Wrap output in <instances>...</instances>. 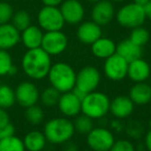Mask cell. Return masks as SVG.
<instances>
[{
  "mask_svg": "<svg viewBox=\"0 0 151 151\" xmlns=\"http://www.w3.org/2000/svg\"><path fill=\"white\" fill-rule=\"evenodd\" d=\"M51 66V56L42 48L27 50L22 58V69L32 80H42L48 77Z\"/></svg>",
  "mask_w": 151,
  "mask_h": 151,
  "instance_id": "1",
  "label": "cell"
},
{
  "mask_svg": "<svg viewBox=\"0 0 151 151\" xmlns=\"http://www.w3.org/2000/svg\"><path fill=\"white\" fill-rule=\"evenodd\" d=\"M44 134L51 144L61 145L71 140L75 134L73 122L66 117H56L49 120L44 127Z\"/></svg>",
  "mask_w": 151,
  "mask_h": 151,
  "instance_id": "2",
  "label": "cell"
},
{
  "mask_svg": "<svg viewBox=\"0 0 151 151\" xmlns=\"http://www.w3.org/2000/svg\"><path fill=\"white\" fill-rule=\"evenodd\" d=\"M76 70L66 62H57L52 64L48 73L51 86L56 88L60 93L73 91L76 86Z\"/></svg>",
  "mask_w": 151,
  "mask_h": 151,
  "instance_id": "3",
  "label": "cell"
},
{
  "mask_svg": "<svg viewBox=\"0 0 151 151\" xmlns=\"http://www.w3.org/2000/svg\"><path fill=\"white\" fill-rule=\"evenodd\" d=\"M111 99L106 93L99 91L90 92L82 99L81 113L94 119H103L110 112Z\"/></svg>",
  "mask_w": 151,
  "mask_h": 151,
  "instance_id": "4",
  "label": "cell"
},
{
  "mask_svg": "<svg viewBox=\"0 0 151 151\" xmlns=\"http://www.w3.org/2000/svg\"><path fill=\"white\" fill-rule=\"evenodd\" d=\"M101 73L95 66L87 65L82 67L77 73L76 86L73 89V92L79 99H83L88 93L96 90L101 83Z\"/></svg>",
  "mask_w": 151,
  "mask_h": 151,
  "instance_id": "5",
  "label": "cell"
},
{
  "mask_svg": "<svg viewBox=\"0 0 151 151\" xmlns=\"http://www.w3.org/2000/svg\"><path fill=\"white\" fill-rule=\"evenodd\" d=\"M115 18L120 26L128 29L143 26L147 19L144 6L134 2L127 3L120 7L116 13Z\"/></svg>",
  "mask_w": 151,
  "mask_h": 151,
  "instance_id": "6",
  "label": "cell"
},
{
  "mask_svg": "<svg viewBox=\"0 0 151 151\" xmlns=\"http://www.w3.org/2000/svg\"><path fill=\"white\" fill-rule=\"evenodd\" d=\"M37 23L38 26L46 32L62 30L65 25L60 9L57 6H46V5H44V7H42L38 12Z\"/></svg>",
  "mask_w": 151,
  "mask_h": 151,
  "instance_id": "7",
  "label": "cell"
},
{
  "mask_svg": "<svg viewBox=\"0 0 151 151\" xmlns=\"http://www.w3.org/2000/svg\"><path fill=\"white\" fill-rule=\"evenodd\" d=\"M86 136L87 144L92 151H109L116 141L113 132L104 126H94Z\"/></svg>",
  "mask_w": 151,
  "mask_h": 151,
  "instance_id": "8",
  "label": "cell"
},
{
  "mask_svg": "<svg viewBox=\"0 0 151 151\" xmlns=\"http://www.w3.org/2000/svg\"><path fill=\"white\" fill-rule=\"evenodd\" d=\"M68 46V38L61 30L48 31L44 33L40 48L46 51L51 57L58 56L66 50Z\"/></svg>",
  "mask_w": 151,
  "mask_h": 151,
  "instance_id": "9",
  "label": "cell"
},
{
  "mask_svg": "<svg viewBox=\"0 0 151 151\" xmlns=\"http://www.w3.org/2000/svg\"><path fill=\"white\" fill-rule=\"evenodd\" d=\"M128 62L120 55L115 53L111 57L107 58L104 63V73L113 82H120L127 77Z\"/></svg>",
  "mask_w": 151,
  "mask_h": 151,
  "instance_id": "10",
  "label": "cell"
},
{
  "mask_svg": "<svg viewBox=\"0 0 151 151\" xmlns=\"http://www.w3.org/2000/svg\"><path fill=\"white\" fill-rule=\"evenodd\" d=\"M16 101L24 108L36 105L40 101V90L34 83L30 81H24L20 83L15 90Z\"/></svg>",
  "mask_w": 151,
  "mask_h": 151,
  "instance_id": "11",
  "label": "cell"
},
{
  "mask_svg": "<svg viewBox=\"0 0 151 151\" xmlns=\"http://www.w3.org/2000/svg\"><path fill=\"white\" fill-rule=\"evenodd\" d=\"M59 9L65 23L77 25L83 22L85 17V9L79 0H64Z\"/></svg>",
  "mask_w": 151,
  "mask_h": 151,
  "instance_id": "12",
  "label": "cell"
},
{
  "mask_svg": "<svg viewBox=\"0 0 151 151\" xmlns=\"http://www.w3.org/2000/svg\"><path fill=\"white\" fill-rule=\"evenodd\" d=\"M115 9L110 0H101L94 3L91 9V20L99 26L110 24L115 18Z\"/></svg>",
  "mask_w": 151,
  "mask_h": 151,
  "instance_id": "13",
  "label": "cell"
},
{
  "mask_svg": "<svg viewBox=\"0 0 151 151\" xmlns=\"http://www.w3.org/2000/svg\"><path fill=\"white\" fill-rule=\"evenodd\" d=\"M81 103L82 99H79L73 91L61 93L58 101V109L64 117H76L81 113Z\"/></svg>",
  "mask_w": 151,
  "mask_h": 151,
  "instance_id": "14",
  "label": "cell"
},
{
  "mask_svg": "<svg viewBox=\"0 0 151 151\" xmlns=\"http://www.w3.org/2000/svg\"><path fill=\"white\" fill-rule=\"evenodd\" d=\"M101 26L93 21L82 22L77 30V37L82 44L92 45L99 37H101Z\"/></svg>",
  "mask_w": 151,
  "mask_h": 151,
  "instance_id": "15",
  "label": "cell"
},
{
  "mask_svg": "<svg viewBox=\"0 0 151 151\" xmlns=\"http://www.w3.org/2000/svg\"><path fill=\"white\" fill-rule=\"evenodd\" d=\"M134 110V104L132 101L129 96L118 95L114 97L110 104V112L117 119L128 118Z\"/></svg>",
  "mask_w": 151,
  "mask_h": 151,
  "instance_id": "16",
  "label": "cell"
},
{
  "mask_svg": "<svg viewBox=\"0 0 151 151\" xmlns=\"http://www.w3.org/2000/svg\"><path fill=\"white\" fill-rule=\"evenodd\" d=\"M151 75L150 64L142 57L128 63L127 77L134 83L146 82Z\"/></svg>",
  "mask_w": 151,
  "mask_h": 151,
  "instance_id": "17",
  "label": "cell"
},
{
  "mask_svg": "<svg viewBox=\"0 0 151 151\" xmlns=\"http://www.w3.org/2000/svg\"><path fill=\"white\" fill-rule=\"evenodd\" d=\"M21 42V32L12 23L0 25V50L9 51Z\"/></svg>",
  "mask_w": 151,
  "mask_h": 151,
  "instance_id": "18",
  "label": "cell"
},
{
  "mask_svg": "<svg viewBox=\"0 0 151 151\" xmlns=\"http://www.w3.org/2000/svg\"><path fill=\"white\" fill-rule=\"evenodd\" d=\"M44 32L40 26L30 25L21 32V42L27 50L40 48Z\"/></svg>",
  "mask_w": 151,
  "mask_h": 151,
  "instance_id": "19",
  "label": "cell"
},
{
  "mask_svg": "<svg viewBox=\"0 0 151 151\" xmlns=\"http://www.w3.org/2000/svg\"><path fill=\"white\" fill-rule=\"evenodd\" d=\"M129 99L134 106H146L151 103V86L146 82L134 83L129 90Z\"/></svg>",
  "mask_w": 151,
  "mask_h": 151,
  "instance_id": "20",
  "label": "cell"
},
{
  "mask_svg": "<svg viewBox=\"0 0 151 151\" xmlns=\"http://www.w3.org/2000/svg\"><path fill=\"white\" fill-rule=\"evenodd\" d=\"M116 47H117V44H115L113 40L101 36L91 45V52L93 56H95L96 58L106 60L107 58L115 54Z\"/></svg>",
  "mask_w": 151,
  "mask_h": 151,
  "instance_id": "21",
  "label": "cell"
},
{
  "mask_svg": "<svg viewBox=\"0 0 151 151\" xmlns=\"http://www.w3.org/2000/svg\"><path fill=\"white\" fill-rule=\"evenodd\" d=\"M142 52V47L132 42L129 38L121 40L119 44H117V47H116V53L120 55L123 59H125L128 63L136 60V59L141 58Z\"/></svg>",
  "mask_w": 151,
  "mask_h": 151,
  "instance_id": "22",
  "label": "cell"
},
{
  "mask_svg": "<svg viewBox=\"0 0 151 151\" xmlns=\"http://www.w3.org/2000/svg\"><path fill=\"white\" fill-rule=\"evenodd\" d=\"M47 139L44 132L40 130H31L27 132L23 140L25 149L28 151H42L47 145Z\"/></svg>",
  "mask_w": 151,
  "mask_h": 151,
  "instance_id": "23",
  "label": "cell"
},
{
  "mask_svg": "<svg viewBox=\"0 0 151 151\" xmlns=\"http://www.w3.org/2000/svg\"><path fill=\"white\" fill-rule=\"evenodd\" d=\"M76 119L73 121V126L75 130L81 134H88L91 130L94 128V122L93 119L88 116L84 115H78L76 116Z\"/></svg>",
  "mask_w": 151,
  "mask_h": 151,
  "instance_id": "24",
  "label": "cell"
},
{
  "mask_svg": "<svg viewBox=\"0 0 151 151\" xmlns=\"http://www.w3.org/2000/svg\"><path fill=\"white\" fill-rule=\"evenodd\" d=\"M16 103L15 90L9 85H0V108L9 109Z\"/></svg>",
  "mask_w": 151,
  "mask_h": 151,
  "instance_id": "25",
  "label": "cell"
},
{
  "mask_svg": "<svg viewBox=\"0 0 151 151\" xmlns=\"http://www.w3.org/2000/svg\"><path fill=\"white\" fill-rule=\"evenodd\" d=\"M60 95L61 93L56 88L50 86L45 90H42V92L40 94V99L44 106L51 108L57 106L59 99H60Z\"/></svg>",
  "mask_w": 151,
  "mask_h": 151,
  "instance_id": "26",
  "label": "cell"
},
{
  "mask_svg": "<svg viewBox=\"0 0 151 151\" xmlns=\"http://www.w3.org/2000/svg\"><path fill=\"white\" fill-rule=\"evenodd\" d=\"M0 151H26L23 140L16 136L0 140Z\"/></svg>",
  "mask_w": 151,
  "mask_h": 151,
  "instance_id": "27",
  "label": "cell"
},
{
  "mask_svg": "<svg viewBox=\"0 0 151 151\" xmlns=\"http://www.w3.org/2000/svg\"><path fill=\"white\" fill-rule=\"evenodd\" d=\"M129 40L136 45L143 48L150 40V32L148 31L147 28L143 27V26H139V27L132 29Z\"/></svg>",
  "mask_w": 151,
  "mask_h": 151,
  "instance_id": "28",
  "label": "cell"
},
{
  "mask_svg": "<svg viewBox=\"0 0 151 151\" xmlns=\"http://www.w3.org/2000/svg\"><path fill=\"white\" fill-rule=\"evenodd\" d=\"M12 24L22 32L25 30L27 27L31 25V17H30L29 13L26 11H18L14 13V16L12 18Z\"/></svg>",
  "mask_w": 151,
  "mask_h": 151,
  "instance_id": "29",
  "label": "cell"
},
{
  "mask_svg": "<svg viewBox=\"0 0 151 151\" xmlns=\"http://www.w3.org/2000/svg\"><path fill=\"white\" fill-rule=\"evenodd\" d=\"M25 117L27 121L32 125H38L45 119V112L40 106L33 105L31 107L26 108Z\"/></svg>",
  "mask_w": 151,
  "mask_h": 151,
  "instance_id": "30",
  "label": "cell"
},
{
  "mask_svg": "<svg viewBox=\"0 0 151 151\" xmlns=\"http://www.w3.org/2000/svg\"><path fill=\"white\" fill-rule=\"evenodd\" d=\"M14 65L11 54L5 50H0V76L9 75V69Z\"/></svg>",
  "mask_w": 151,
  "mask_h": 151,
  "instance_id": "31",
  "label": "cell"
},
{
  "mask_svg": "<svg viewBox=\"0 0 151 151\" xmlns=\"http://www.w3.org/2000/svg\"><path fill=\"white\" fill-rule=\"evenodd\" d=\"M14 16V9L9 3L0 1V25L9 23Z\"/></svg>",
  "mask_w": 151,
  "mask_h": 151,
  "instance_id": "32",
  "label": "cell"
},
{
  "mask_svg": "<svg viewBox=\"0 0 151 151\" xmlns=\"http://www.w3.org/2000/svg\"><path fill=\"white\" fill-rule=\"evenodd\" d=\"M109 151H136V147L127 139H120L114 142Z\"/></svg>",
  "mask_w": 151,
  "mask_h": 151,
  "instance_id": "33",
  "label": "cell"
},
{
  "mask_svg": "<svg viewBox=\"0 0 151 151\" xmlns=\"http://www.w3.org/2000/svg\"><path fill=\"white\" fill-rule=\"evenodd\" d=\"M16 134V128L14 126V124H12L11 122H9L7 124H5L4 126L0 128V140L1 139H6L9 137L15 136Z\"/></svg>",
  "mask_w": 151,
  "mask_h": 151,
  "instance_id": "34",
  "label": "cell"
},
{
  "mask_svg": "<svg viewBox=\"0 0 151 151\" xmlns=\"http://www.w3.org/2000/svg\"><path fill=\"white\" fill-rule=\"evenodd\" d=\"M9 122V115L5 109L0 108V128Z\"/></svg>",
  "mask_w": 151,
  "mask_h": 151,
  "instance_id": "35",
  "label": "cell"
},
{
  "mask_svg": "<svg viewBox=\"0 0 151 151\" xmlns=\"http://www.w3.org/2000/svg\"><path fill=\"white\" fill-rule=\"evenodd\" d=\"M64 0H42V2L46 6H60L61 3L63 2Z\"/></svg>",
  "mask_w": 151,
  "mask_h": 151,
  "instance_id": "36",
  "label": "cell"
},
{
  "mask_svg": "<svg viewBox=\"0 0 151 151\" xmlns=\"http://www.w3.org/2000/svg\"><path fill=\"white\" fill-rule=\"evenodd\" d=\"M144 145L146 147V149L148 151H151V128H149V130L146 132L144 138Z\"/></svg>",
  "mask_w": 151,
  "mask_h": 151,
  "instance_id": "37",
  "label": "cell"
},
{
  "mask_svg": "<svg viewBox=\"0 0 151 151\" xmlns=\"http://www.w3.org/2000/svg\"><path fill=\"white\" fill-rule=\"evenodd\" d=\"M64 151H79V148H78V146H77V144H76L75 142L68 141V142L65 143Z\"/></svg>",
  "mask_w": 151,
  "mask_h": 151,
  "instance_id": "38",
  "label": "cell"
},
{
  "mask_svg": "<svg viewBox=\"0 0 151 151\" xmlns=\"http://www.w3.org/2000/svg\"><path fill=\"white\" fill-rule=\"evenodd\" d=\"M144 9H145V14H146V18L151 21V0L145 5Z\"/></svg>",
  "mask_w": 151,
  "mask_h": 151,
  "instance_id": "39",
  "label": "cell"
},
{
  "mask_svg": "<svg viewBox=\"0 0 151 151\" xmlns=\"http://www.w3.org/2000/svg\"><path fill=\"white\" fill-rule=\"evenodd\" d=\"M149 1H150V0H132V2L138 3V4L143 5V6H145V5H146L147 3L149 2Z\"/></svg>",
  "mask_w": 151,
  "mask_h": 151,
  "instance_id": "40",
  "label": "cell"
},
{
  "mask_svg": "<svg viewBox=\"0 0 151 151\" xmlns=\"http://www.w3.org/2000/svg\"><path fill=\"white\" fill-rule=\"evenodd\" d=\"M18 73V68H17V66H15V65H13L12 66V68L9 69V76H14V75H16V73Z\"/></svg>",
  "mask_w": 151,
  "mask_h": 151,
  "instance_id": "41",
  "label": "cell"
},
{
  "mask_svg": "<svg viewBox=\"0 0 151 151\" xmlns=\"http://www.w3.org/2000/svg\"><path fill=\"white\" fill-rule=\"evenodd\" d=\"M86 1H88V2H90V3H96V2H99V1H101V0H86Z\"/></svg>",
  "mask_w": 151,
  "mask_h": 151,
  "instance_id": "42",
  "label": "cell"
},
{
  "mask_svg": "<svg viewBox=\"0 0 151 151\" xmlns=\"http://www.w3.org/2000/svg\"><path fill=\"white\" fill-rule=\"evenodd\" d=\"M111 2H123V1H125V0H110Z\"/></svg>",
  "mask_w": 151,
  "mask_h": 151,
  "instance_id": "43",
  "label": "cell"
},
{
  "mask_svg": "<svg viewBox=\"0 0 151 151\" xmlns=\"http://www.w3.org/2000/svg\"><path fill=\"white\" fill-rule=\"evenodd\" d=\"M149 127L151 128V120H150V121H149Z\"/></svg>",
  "mask_w": 151,
  "mask_h": 151,
  "instance_id": "44",
  "label": "cell"
},
{
  "mask_svg": "<svg viewBox=\"0 0 151 151\" xmlns=\"http://www.w3.org/2000/svg\"><path fill=\"white\" fill-rule=\"evenodd\" d=\"M0 85H1V84H0Z\"/></svg>",
  "mask_w": 151,
  "mask_h": 151,
  "instance_id": "45",
  "label": "cell"
}]
</instances>
